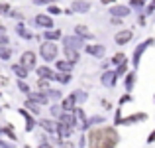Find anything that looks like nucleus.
Returning a JSON list of instances; mask_svg holds the SVG:
<instances>
[{
    "mask_svg": "<svg viewBox=\"0 0 155 148\" xmlns=\"http://www.w3.org/2000/svg\"><path fill=\"white\" fill-rule=\"evenodd\" d=\"M88 144L92 148H112L118 144V134L114 129H96L88 132Z\"/></svg>",
    "mask_w": 155,
    "mask_h": 148,
    "instance_id": "f257e3e1",
    "label": "nucleus"
},
{
    "mask_svg": "<svg viewBox=\"0 0 155 148\" xmlns=\"http://www.w3.org/2000/svg\"><path fill=\"white\" fill-rule=\"evenodd\" d=\"M55 55H57V46L55 44H51V42L41 44V57L43 59L51 61V59H55Z\"/></svg>",
    "mask_w": 155,
    "mask_h": 148,
    "instance_id": "f03ea898",
    "label": "nucleus"
},
{
    "mask_svg": "<svg viewBox=\"0 0 155 148\" xmlns=\"http://www.w3.org/2000/svg\"><path fill=\"white\" fill-rule=\"evenodd\" d=\"M63 44L65 48H71V49H77L79 51L81 48H83V38H79V36H69V38H63Z\"/></svg>",
    "mask_w": 155,
    "mask_h": 148,
    "instance_id": "7ed1b4c3",
    "label": "nucleus"
},
{
    "mask_svg": "<svg viewBox=\"0 0 155 148\" xmlns=\"http://www.w3.org/2000/svg\"><path fill=\"white\" fill-rule=\"evenodd\" d=\"M22 65H24L26 69H31V67L35 65V55H34L31 51H26V53L22 55Z\"/></svg>",
    "mask_w": 155,
    "mask_h": 148,
    "instance_id": "20e7f679",
    "label": "nucleus"
},
{
    "mask_svg": "<svg viewBox=\"0 0 155 148\" xmlns=\"http://www.w3.org/2000/svg\"><path fill=\"white\" fill-rule=\"evenodd\" d=\"M149 46H151V40L143 42L141 46H137L136 53H134V65H137V63H140V59H141V53H143V51H145V48H149Z\"/></svg>",
    "mask_w": 155,
    "mask_h": 148,
    "instance_id": "39448f33",
    "label": "nucleus"
},
{
    "mask_svg": "<svg viewBox=\"0 0 155 148\" xmlns=\"http://www.w3.org/2000/svg\"><path fill=\"white\" fill-rule=\"evenodd\" d=\"M130 40H132V32H130V30H124V32H118V34H116V44H120V46L128 44Z\"/></svg>",
    "mask_w": 155,
    "mask_h": 148,
    "instance_id": "423d86ee",
    "label": "nucleus"
},
{
    "mask_svg": "<svg viewBox=\"0 0 155 148\" xmlns=\"http://www.w3.org/2000/svg\"><path fill=\"white\" fill-rule=\"evenodd\" d=\"M35 24H38V26H43V28H51L53 20L49 18V16H45V14H38L35 16Z\"/></svg>",
    "mask_w": 155,
    "mask_h": 148,
    "instance_id": "0eeeda50",
    "label": "nucleus"
},
{
    "mask_svg": "<svg viewBox=\"0 0 155 148\" xmlns=\"http://www.w3.org/2000/svg\"><path fill=\"white\" fill-rule=\"evenodd\" d=\"M73 10L75 12H83L84 14V12L91 10V4H88L87 0H77V2H73Z\"/></svg>",
    "mask_w": 155,
    "mask_h": 148,
    "instance_id": "6e6552de",
    "label": "nucleus"
},
{
    "mask_svg": "<svg viewBox=\"0 0 155 148\" xmlns=\"http://www.w3.org/2000/svg\"><path fill=\"white\" fill-rule=\"evenodd\" d=\"M75 32H77V36H79V38H83V40H88V38H92V32L88 30L87 26H83V24H79V26L75 28Z\"/></svg>",
    "mask_w": 155,
    "mask_h": 148,
    "instance_id": "1a4fd4ad",
    "label": "nucleus"
},
{
    "mask_svg": "<svg viewBox=\"0 0 155 148\" xmlns=\"http://www.w3.org/2000/svg\"><path fill=\"white\" fill-rule=\"evenodd\" d=\"M112 16H118V18H126L130 14V8L128 6H112Z\"/></svg>",
    "mask_w": 155,
    "mask_h": 148,
    "instance_id": "9d476101",
    "label": "nucleus"
},
{
    "mask_svg": "<svg viewBox=\"0 0 155 148\" xmlns=\"http://www.w3.org/2000/svg\"><path fill=\"white\" fill-rule=\"evenodd\" d=\"M114 83H116V73L114 71H108L102 75V85H106V87H114Z\"/></svg>",
    "mask_w": 155,
    "mask_h": 148,
    "instance_id": "9b49d317",
    "label": "nucleus"
},
{
    "mask_svg": "<svg viewBox=\"0 0 155 148\" xmlns=\"http://www.w3.org/2000/svg\"><path fill=\"white\" fill-rule=\"evenodd\" d=\"M87 51L91 53V55H94V57H102L106 53V49H104V46H88Z\"/></svg>",
    "mask_w": 155,
    "mask_h": 148,
    "instance_id": "f8f14e48",
    "label": "nucleus"
},
{
    "mask_svg": "<svg viewBox=\"0 0 155 148\" xmlns=\"http://www.w3.org/2000/svg\"><path fill=\"white\" fill-rule=\"evenodd\" d=\"M41 126L51 134H57V129H59V122H53V121H41Z\"/></svg>",
    "mask_w": 155,
    "mask_h": 148,
    "instance_id": "ddd939ff",
    "label": "nucleus"
},
{
    "mask_svg": "<svg viewBox=\"0 0 155 148\" xmlns=\"http://www.w3.org/2000/svg\"><path fill=\"white\" fill-rule=\"evenodd\" d=\"M30 101L43 105V103H47V95H43V93H30Z\"/></svg>",
    "mask_w": 155,
    "mask_h": 148,
    "instance_id": "4468645a",
    "label": "nucleus"
},
{
    "mask_svg": "<svg viewBox=\"0 0 155 148\" xmlns=\"http://www.w3.org/2000/svg\"><path fill=\"white\" fill-rule=\"evenodd\" d=\"M61 125L71 126V129H73V125H75V115H69V113L61 115Z\"/></svg>",
    "mask_w": 155,
    "mask_h": 148,
    "instance_id": "2eb2a0df",
    "label": "nucleus"
},
{
    "mask_svg": "<svg viewBox=\"0 0 155 148\" xmlns=\"http://www.w3.org/2000/svg\"><path fill=\"white\" fill-rule=\"evenodd\" d=\"M12 69H14V73H16V75L20 77V79H24V77H28V73H30V71H28V69L24 67L22 63H20V65H14Z\"/></svg>",
    "mask_w": 155,
    "mask_h": 148,
    "instance_id": "dca6fc26",
    "label": "nucleus"
},
{
    "mask_svg": "<svg viewBox=\"0 0 155 148\" xmlns=\"http://www.w3.org/2000/svg\"><path fill=\"white\" fill-rule=\"evenodd\" d=\"M38 73H39V77H45V79H53V77H55V73H53L49 67H45V65H43V67H39Z\"/></svg>",
    "mask_w": 155,
    "mask_h": 148,
    "instance_id": "f3484780",
    "label": "nucleus"
},
{
    "mask_svg": "<svg viewBox=\"0 0 155 148\" xmlns=\"http://www.w3.org/2000/svg\"><path fill=\"white\" fill-rule=\"evenodd\" d=\"M16 32H18V34L22 36L24 40H31V32H28L24 24H18V28H16Z\"/></svg>",
    "mask_w": 155,
    "mask_h": 148,
    "instance_id": "a211bd4d",
    "label": "nucleus"
},
{
    "mask_svg": "<svg viewBox=\"0 0 155 148\" xmlns=\"http://www.w3.org/2000/svg\"><path fill=\"white\" fill-rule=\"evenodd\" d=\"M65 51H67V59L71 61V63H73V61H77V59H79V53H77V49L65 48Z\"/></svg>",
    "mask_w": 155,
    "mask_h": 148,
    "instance_id": "6ab92c4d",
    "label": "nucleus"
},
{
    "mask_svg": "<svg viewBox=\"0 0 155 148\" xmlns=\"http://www.w3.org/2000/svg\"><path fill=\"white\" fill-rule=\"evenodd\" d=\"M63 109H65V111H73V109H75V99H73V95L67 97V99L63 101Z\"/></svg>",
    "mask_w": 155,
    "mask_h": 148,
    "instance_id": "aec40b11",
    "label": "nucleus"
},
{
    "mask_svg": "<svg viewBox=\"0 0 155 148\" xmlns=\"http://www.w3.org/2000/svg\"><path fill=\"white\" fill-rule=\"evenodd\" d=\"M71 67H73V63L71 61H57V69H61V71H71Z\"/></svg>",
    "mask_w": 155,
    "mask_h": 148,
    "instance_id": "412c9836",
    "label": "nucleus"
},
{
    "mask_svg": "<svg viewBox=\"0 0 155 148\" xmlns=\"http://www.w3.org/2000/svg\"><path fill=\"white\" fill-rule=\"evenodd\" d=\"M55 79L59 81V83H67V81L71 79V77H69V73H67V71H63V73H57V75H55Z\"/></svg>",
    "mask_w": 155,
    "mask_h": 148,
    "instance_id": "4be33fe9",
    "label": "nucleus"
},
{
    "mask_svg": "<svg viewBox=\"0 0 155 148\" xmlns=\"http://www.w3.org/2000/svg\"><path fill=\"white\" fill-rule=\"evenodd\" d=\"M10 55H12V51H10V49L0 46V59H10Z\"/></svg>",
    "mask_w": 155,
    "mask_h": 148,
    "instance_id": "5701e85b",
    "label": "nucleus"
},
{
    "mask_svg": "<svg viewBox=\"0 0 155 148\" xmlns=\"http://www.w3.org/2000/svg\"><path fill=\"white\" fill-rule=\"evenodd\" d=\"M20 113L26 117V129L31 130V129H34V121H31V117H30V115H26V111H20Z\"/></svg>",
    "mask_w": 155,
    "mask_h": 148,
    "instance_id": "b1692460",
    "label": "nucleus"
},
{
    "mask_svg": "<svg viewBox=\"0 0 155 148\" xmlns=\"http://www.w3.org/2000/svg\"><path fill=\"white\" fill-rule=\"evenodd\" d=\"M134 79H136V75H134V73H130V75L126 77V89H128V91L134 87Z\"/></svg>",
    "mask_w": 155,
    "mask_h": 148,
    "instance_id": "393cba45",
    "label": "nucleus"
},
{
    "mask_svg": "<svg viewBox=\"0 0 155 148\" xmlns=\"http://www.w3.org/2000/svg\"><path fill=\"white\" fill-rule=\"evenodd\" d=\"M45 38L47 40H57V38H61V32H45Z\"/></svg>",
    "mask_w": 155,
    "mask_h": 148,
    "instance_id": "a878e982",
    "label": "nucleus"
},
{
    "mask_svg": "<svg viewBox=\"0 0 155 148\" xmlns=\"http://www.w3.org/2000/svg\"><path fill=\"white\" fill-rule=\"evenodd\" d=\"M73 99H77V101H84V99H87V93H84V91H77V93H73Z\"/></svg>",
    "mask_w": 155,
    "mask_h": 148,
    "instance_id": "bb28decb",
    "label": "nucleus"
},
{
    "mask_svg": "<svg viewBox=\"0 0 155 148\" xmlns=\"http://www.w3.org/2000/svg\"><path fill=\"white\" fill-rule=\"evenodd\" d=\"M26 107H28V109H30V111H34V113H38V111H39V107H38V103H31V101H30V99H28V103H26Z\"/></svg>",
    "mask_w": 155,
    "mask_h": 148,
    "instance_id": "cd10ccee",
    "label": "nucleus"
},
{
    "mask_svg": "<svg viewBox=\"0 0 155 148\" xmlns=\"http://www.w3.org/2000/svg\"><path fill=\"white\" fill-rule=\"evenodd\" d=\"M18 87H20V91H24V93H30V87H28L24 81H18Z\"/></svg>",
    "mask_w": 155,
    "mask_h": 148,
    "instance_id": "c85d7f7f",
    "label": "nucleus"
},
{
    "mask_svg": "<svg viewBox=\"0 0 155 148\" xmlns=\"http://www.w3.org/2000/svg\"><path fill=\"white\" fill-rule=\"evenodd\" d=\"M8 42V38H6V34H4V28L0 26V44H6Z\"/></svg>",
    "mask_w": 155,
    "mask_h": 148,
    "instance_id": "c756f323",
    "label": "nucleus"
},
{
    "mask_svg": "<svg viewBox=\"0 0 155 148\" xmlns=\"http://www.w3.org/2000/svg\"><path fill=\"white\" fill-rule=\"evenodd\" d=\"M124 71H126V59L122 61V65L118 67V71H116V75H124Z\"/></svg>",
    "mask_w": 155,
    "mask_h": 148,
    "instance_id": "7c9ffc66",
    "label": "nucleus"
},
{
    "mask_svg": "<svg viewBox=\"0 0 155 148\" xmlns=\"http://www.w3.org/2000/svg\"><path fill=\"white\" fill-rule=\"evenodd\" d=\"M114 63H122V61H124V53H118V55H114Z\"/></svg>",
    "mask_w": 155,
    "mask_h": 148,
    "instance_id": "2f4dec72",
    "label": "nucleus"
},
{
    "mask_svg": "<svg viewBox=\"0 0 155 148\" xmlns=\"http://www.w3.org/2000/svg\"><path fill=\"white\" fill-rule=\"evenodd\" d=\"M38 85H39V87H41V89H47V85H49V83H47V79H45V77H41Z\"/></svg>",
    "mask_w": 155,
    "mask_h": 148,
    "instance_id": "473e14b6",
    "label": "nucleus"
},
{
    "mask_svg": "<svg viewBox=\"0 0 155 148\" xmlns=\"http://www.w3.org/2000/svg\"><path fill=\"white\" fill-rule=\"evenodd\" d=\"M45 95H47V97H55V99H59V97H61V93H59V91H47Z\"/></svg>",
    "mask_w": 155,
    "mask_h": 148,
    "instance_id": "72a5a7b5",
    "label": "nucleus"
},
{
    "mask_svg": "<svg viewBox=\"0 0 155 148\" xmlns=\"http://www.w3.org/2000/svg\"><path fill=\"white\" fill-rule=\"evenodd\" d=\"M55 0H35V4H53Z\"/></svg>",
    "mask_w": 155,
    "mask_h": 148,
    "instance_id": "f704fd0d",
    "label": "nucleus"
},
{
    "mask_svg": "<svg viewBox=\"0 0 155 148\" xmlns=\"http://www.w3.org/2000/svg\"><path fill=\"white\" fill-rule=\"evenodd\" d=\"M132 4H134V6H137V8H140V6H143V0H132Z\"/></svg>",
    "mask_w": 155,
    "mask_h": 148,
    "instance_id": "c9c22d12",
    "label": "nucleus"
},
{
    "mask_svg": "<svg viewBox=\"0 0 155 148\" xmlns=\"http://www.w3.org/2000/svg\"><path fill=\"white\" fill-rule=\"evenodd\" d=\"M4 85H8V79H6V77H2V75H0V87H4Z\"/></svg>",
    "mask_w": 155,
    "mask_h": 148,
    "instance_id": "e433bc0d",
    "label": "nucleus"
},
{
    "mask_svg": "<svg viewBox=\"0 0 155 148\" xmlns=\"http://www.w3.org/2000/svg\"><path fill=\"white\" fill-rule=\"evenodd\" d=\"M51 113H53V115H55V117H57V115L61 113V107H53V109H51Z\"/></svg>",
    "mask_w": 155,
    "mask_h": 148,
    "instance_id": "4c0bfd02",
    "label": "nucleus"
},
{
    "mask_svg": "<svg viewBox=\"0 0 155 148\" xmlns=\"http://www.w3.org/2000/svg\"><path fill=\"white\" fill-rule=\"evenodd\" d=\"M49 12H51V14H59L61 10H59V8H57V6H51V8H49Z\"/></svg>",
    "mask_w": 155,
    "mask_h": 148,
    "instance_id": "58836bf2",
    "label": "nucleus"
},
{
    "mask_svg": "<svg viewBox=\"0 0 155 148\" xmlns=\"http://www.w3.org/2000/svg\"><path fill=\"white\" fill-rule=\"evenodd\" d=\"M0 12H10L8 10V4H0Z\"/></svg>",
    "mask_w": 155,
    "mask_h": 148,
    "instance_id": "ea45409f",
    "label": "nucleus"
},
{
    "mask_svg": "<svg viewBox=\"0 0 155 148\" xmlns=\"http://www.w3.org/2000/svg\"><path fill=\"white\" fill-rule=\"evenodd\" d=\"M120 103H122V105H124V103H130V97H128V95L122 97V99H120Z\"/></svg>",
    "mask_w": 155,
    "mask_h": 148,
    "instance_id": "a19ab883",
    "label": "nucleus"
},
{
    "mask_svg": "<svg viewBox=\"0 0 155 148\" xmlns=\"http://www.w3.org/2000/svg\"><path fill=\"white\" fill-rule=\"evenodd\" d=\"M108 2H114V0H102V4H108Z\"/></svg>",
    "mask_w": 155,
    "mask_h": 148,
    "instance_id": "79ce46f5",
    "label": "nucleus"
}]
</instances>
